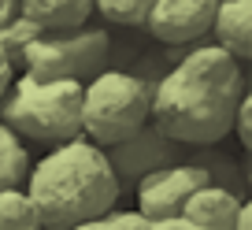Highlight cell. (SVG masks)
<instances>
[{
	"mask_svg": "<svg viewBox=\"0 0 252 230\" xmlns=\"http://www.w3.org/2000/svg\"><path fill=\"white\" fill-rule=\"evenodd\" d=\"M23 193L37 212L41 230H74L115 208L119 182L104 152L78 137L48 149V156L30 167Z\"/></svg>",
	"mask_w": 252,
	"mask_h": 230,
	"instance_id": "7a4b0ae2",
	"label": "cell"
},
{
	"mask_svg": "<svg viewBox=\"0 0 252 230\" xmlns=\"http://www.w3.org/2000/svg\"><path fill=\"white\" fill-rule=\"evenodd\" d=\"M93 11H100L115 26H145L149 0H100V4H93Z\"/></svg>",
	"mask_w": 252,
	"mask_h": 230,
	"instance_id": "5bb4252c",
	"label": "cell"
},
{
	"mask_svg": "<svg viewBox=\"0 0 252 230\" xmlns=\"http://www.w3.org/2000/svg\"><path fill=\"white\" fill-rule=\"evenodd\" d=\"M241 97V64L215 45H193L156 82L149 123L182 149H208L234 130Z\"/></svg>",
	"mask_w": 252,
	"mask_h": 230,
	"instance_id": "6da1fadb",
	"label": "cell"
},
{
	"mask_svg": "<svg viewBox=\"0 0 252 230\" xmlns=\"http://www.w3.org/2000/svg\"><path fill=\"white\" fill-rule=\"evenodd\" d=\"M11 78H15V67L8 64V56H4V48H0V97L8 93V86H11Z\"/></svg>",
	"mask_w": 252,
	"mask_h": 230,
	"instance_id": "ac0fdd59",
	"label": "cell"
},
{
	"mask_svg": "<svg viewBox=\"0 0 252 230\" xmlns=\"http://www.w3.org/2000/svg\"><path fill=\"white\" fill-rule=\"evenodd\" d=\"M152 89L130 71H104L82 86V134L96 149L126 141L149 123Z\"/></svg>",
	"mask_w": 252,
	"mask_h": 230,
	"instance_id": "277c9868",
	"label": "cell"
},
{
	"mask_svg": "<svg viewBox=\"0 0 252 230\" xmlns=\"http://www.w3.org/2000/svg\"><path fill=\"white\" fill-rule=\"evenodd\" d=\"M30 175V156L19 145V137L0 123V193L4 190H19V182Z\"/></svg>",
	"mask_w": 252,
	"mask_h": 230,
	"instance_id": "7c38bea8",
	"label": "cell"
},
{
	"mask_svg": "<svg viewBox=\"0 0 252 230\" xmlns=\"http://www.w3.org/2000/svg\"><path fill=\"white\" fill-rule=\"evenodd\" d=\"M37 37H41L37 26H30L23 15H19L8 30H0V48H4V56H8V64H11V67L23 64V52H26V48H30Z\"/></svg>",
	"mask_w": 252,
	"mask_h": 230,
	"instance_id": "9a60e30c",
	"label": "cell"
},
{
	"mask_svg": "<svg viewBox=\"0 0 252 230\" xmlns=\"http://www.w3.org/2000/svg\"><path fill=\"white\" fill-rule=\"evenodd\" d=\"M241 208H245V197H234L222 186H204L186 200L182 219L193 223L197 230H234Z\"/></svg>",
	"mask_w": 252,
	"mask_h": 230,
	"instance_id": "9c48e42d",
	"label": "cell"
},
{
	"mask_svg": "<svg viewBox=\"0 0 252 230\" xmlns=\"http://www.w3.org/2000/svg\"><path fill=\"white\" fill-rule=\"evenodd\" d=\"M149 230H197L193 223H186L178 215V219H156V223H149Z\"/></svg>",
	"mask_w": 252,
	"mask_h": 230,
	"instance_id": "d6986e66",
	"label": "cell"
},
{
	"mask_svg": "<svg viewBox=\"0 0 252 230\" xmlns=\"http://www.w3.org/2000/svg\"><path fill=\"white\" fill-rule=\"evenodd\" d=\"M104 160H108L111 175H115L119 182V193L126 190V186H134L141 178L156 175V171H163V167H174L186 160V149H182L178 141H171V137H163L152 123H145L137 134H130L126 141L111 145V149H100Z\"/></svg>",
	"mask_w": 252,
	"mask_h": 230,
	"instance_id": "8992f818",
	"label": "cell"
},
{
	"mask_svg": "<svg viewBox=\"0 0 252 230\" xmlns=\"http://www.w3.org/2000/svg\"><path fill=\"white\" fill-rule=\"evenodd\" d=\"M19 15L30 26H37V33H67L86 26V19L93 15L89 0H23Z\"/></svg>",
	"mask_w": 252,
	"mask_h": 230,
	"instance_id": "8fae6325",
	"label": "cell"
},
{
	"mask_svg": "<svg viewBox=\"0 0 252 230\" xmlns=\"http://www.w3.org/2000/svg\"><path fill=\"white\" fill-rule=\"evenodd\" d=\"M15 19H19V4L15 0H0V30H8Z\"/></svg>",
	"mask_w": 252,
	"mask_h": 230,
	"instance_id": "e0dca14e",
	"label": "cell"
},
{
	"mask_svg": "<svg viewBox=\"0 0 252 230\" xmlns=\"http://www.w3.org/2000/svg\"><path fill=\"white\" fill-rule=\"evenodd\" d=\"M212 33H215V48H222L230 60H237V64L249 60L252 56V4L249 0L215 4Z\"/></svg>",
	"mask_w": 252,
	"mask_h": 230,
	"instance_id": "30bf717a",
	"label": "cell"
},
{
	"mask_svg": "<svg viewBox=\"0 0 252 230\" xmlns=\"http://www.w3.org/2000/svg\"><path fill=\"white\" fill-rule=\"evenodd\" d=\"M212 19L215 0H156V4H149L145 30L159 45L193 48V41L212 30Z\"/></svg>",
	"mask_w": 252,
	"mask_h": 230,
	"instance_id": "ba28073f",
	"label": "cell"
},
{
	"mask_svg": "<svg viewBox=\"0 0 252 230\" xmlns=\"http://www.w3.org/2000/svg\"><path fill=\"white\" fill-rule=\"evenodd\" d=\"M204 186H212L208 175L197 164H189V160H182V164H174V167H163V171H156V175L137 182V215L149 219V223L178 219L186 200L197 190H204Z\"/></svg>",
	"mask_w": 252,
	"mask_h": 230,
	"instance_id": "52a82bcc",
	"label": "cell"
},
{
	"mask_svg": "<svg viewBox=\"0 0 252 230\" xmlns=\"http://www.w3.org/2000/svg\"><path fill=\"white\" fill-rule=\"evenodd\" d=\"M0 123L11 134L60 149L82 137V86L78 82H33L19 78L4 93Z\"/></svg>",
	"mask_w": 252,
	"mask_h": 230,
	"instance_id": "3957f363",
	"label": "cell"
},
{
	"mask_svg": "<svg viewBox=\"0 0 252 230\" xmlns=\"http://www.w3.org/2000/svg\"><path fill=\"white\" fill-rule=\"evenodd\" d=\"M74 230H149V219H141L137 212H104V215H96V219H89V223H82V227H74Z\"/></svg>",
	"mask_w": 252,
	"mask_h": 230,
	"instance_id": "2e32d148",
	"label": "cell"
},
{
	"mask_svg": "<svg viewBox=\"0 0 252 230\" xmlns=\"http://www.w3.org/2000/svg\"><path fill=\"white\" fill-rule=\"evenodd\" d=\"M111 37L96 26H78L67 33H41L23 52V74L33 82H93L108 71Z\"/></svg>",
	"mask_w": 252,
	"mask_h": 230,
	"instance_id": "5b68a950",
	"label": "cell"
},
{
	"mask_svg": "<svg viewBox=\"0 0 252 230\" xmlns=\"http://www.w3.org/2000/svg\"><path fill=\"white\" fill-rule=\"evenodd\" d=\"M0 230H41V219L23 190L0 193Z\"/></svg>",
	"mask_w": 252,
	"mask_h": 230,
	"instance_id": "4fadbf2b",
	"label": "cell"
}]
</instances>
